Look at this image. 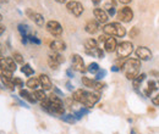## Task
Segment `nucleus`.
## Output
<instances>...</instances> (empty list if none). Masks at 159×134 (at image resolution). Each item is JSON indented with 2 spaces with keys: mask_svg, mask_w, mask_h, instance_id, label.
Instances as JSON below:
<instances>
[{
  "mask_svg": "<svg viewBox=\"0 0 159 134\" xmlns=\"http://www.w3.org/2000/svg\"><path fill=\"white\" fill-rule=\"evenodd\" d=\"M121 70L124 71V75L127 79L134 80L136 77L139 75V70H141V60L137 58H127L124 63Z\"/></svg>",
  "mask_w": 159,
  "mask_h": 134,
  "instance_id": "1",
  "label": "nucleus"
},
{
  "mask_svg": "<svg viewBox=\"0 0 159 134\" xmlns=\"http://www.w3.org/2000/svg\"><path fill=\"white\" fill-rule=\"evenodd\" d=\"M103 32L107 36L110 37H119L122 38L126 36V29L124 28L122 24H120L119 22H111V23H107L103 27Z\"/></svg>",
  "mask_w": 159,
  "mask_h": 134,
  "instance_id": "2",
  "label": "nucleus"
},
{
  "mask_svg": "<svg viewBox=\"0 0 159 134\" xmlns=\"http://www.w3.org/2000/svg\"><path fill=\"white\" fill-rule=\"evenodd\" d=\"M134 51V44L131 41H122L116 48V55L119 58H129Z\"/></svg>",
  "mask_w": 159,
  "mask_h": 134,
  "instance_id": "3",
  "label": "nucleus"
},
{
  "mask_svg": "<svg viewBox=\"0 0 159 134\" xmlns=\"http://www.w3.org/2000/svg\"><path fill=\"white\" fill-rule=\"evenodd\" d=\"M66 9L67 11L74 15L75 17H80L82 14H83V5L80 2V1H76V0H71V1H67L66 2Z\"/></svg>",
  "mask_w": 159,
  "mask_h": 134,
  "instance_id": "4",
  "label": "nucleus"
},
{
  "mask_svg": "<svg viewBox=\"0 0 159 134\" xmlns=\"http://www.w3.org/2000/svg\"><path fill=\"white\" fill-rule=\"evenodd\" d=\"M116 15H118L119 21L124 22V23H129L134 19V11L130 6H122L121 9H119Z\"/></svg>",
  "mask_w": 159,
  "mask_h": 134,
  "instance_id": "5",
  "label": "nucleus"
},
{
  "mask_svg": "<svg viewBox=\"0 0 159 134\" xmlns=\"http://www.w3.org/2000/svg\"><path fill=\"white\" fill-rule=\"evenodd\" d=\"M71 68L75 70V71H77V72H81V73H83V72L87 71L86 65H84V61H83V58H82L81 55L74 54L71 56Z\"/></svg>",
  "mask_w": 159,
  "mask_h": 134,
  "instance_id": "6",
  "label": "nucleus"
},
{
  "mask_svg": "<svg viewBox=\"0 0 159 134\" xmlns=\"http://www.w3.org/2000/svg\"><path fill=\"white\" fill-rule=\"evenodd\" d=\"M47 31L54 36V37H60L62 34V27L58 21H48L47 22Z\"/></svg>",
  "mask_w": 159,
  "mask_h": 134,
  "instance_id": "7",
  "label": "nucleus"
},
{
  "mask_svg": "<svg viewBox=\"0 0 159 134\" xmlns=\"http://www.w3.org/2000/svg\"><path fill=\"white\" fill-rule=\"evenodd\" d=\"M135 54H136V58L142 61H149L152 58V51L147 46H139Z\"/></svg>",
  "mask_w": 159,
  "mask_h": 134,
  "instance_id": "8",
  "label": "nucleus"
},
{
  "mask_svg": "<svg viewBox=\"0 0 159 134\" xmlns=\"http://www.w3.org/2000/svg\"><path fill=\"white\" fill-rule=\"evenodd\" d=\"M26 15L28 16V19H31L37 26H44V23H45V19L43 17V15H40L39 12H34L33 10H31V9H27L26 10Z\"/></svg>",
  "mask_w": 159,
  "mask_h": 134,
  "instance_id": "9",
  "label": "nucleus"
},
{
  "mask_svg": "<svg viewBox=\"0 0 159 134\" xmlns=\"http://www.w3.org/2000/svg\"><path fill=\"white\" fill-rule=\"evenodd\" d=\"M93 15H94V19L98 23L102 24H107L108 19H109V15L107 14V11L104 9H100V7H96L93 10Z\"/></svg>",
  "mask_w": 159,
  "mask_h": 134,
  "instance_id": "10",
  "label": "nucleus"
},
{
  "mask_svg": "<svg viewBox=\"0 0 159 134\" xmlns=\"http://www.w3.org/2000/svg\"><path fill=\"white\" fill-rule=\"evenodd\" d=\"M100 99V95L98 93H92V92H87V95H86V101H84V106H87L88 109L93 107Z\"/></svg>",
  "mask_w": 159,
  "mask_h": 134,
  "instance_id": "11",
  "label": "nucleus"
},
{
  "mask_svg": "<svg viewBox=\"0 0 159 134\" xmlns=\"http://www.w3.org/2000/svg\"><path fill=\"white\" fill-rule=\"evenodd\" d=\"M16 62L15 60L12 58H0V66L1 68H5V70H9L11 72H15L16 71Z\"/></svg>",
  "mask_w": 159,
  "mask_h": 134,
  "instance_id": "12",
  "label": "nucleus"
},
{
  "mask_svg": "<svg viewBox=\"0 0 159 134\" xmlns=\"http://www.w3.org/2000/svg\"><path fill=\"white\" fill-rule=\"evenodd\" d=\"M118 41H116V39L114 38V37H108L107 39V41L104 43V50L107 51V53H114V51H116V48H118Z\"/></svg>",
  "mask_w": 159,
  "mask_h": 134,
  "instance_id": "13",
  "label": "nucleus"
},
{
  "mask_svg": "<svg viewBox=\"0 0 159 134\" xmlns=\"http://www.w3.org/2000/svg\"><path fill=\"white\" fill-rule=\"evenodd\" d=\"M84 31L88 33V34H96L98 31H99V23L96 21V19H91L86 23L84 26Z\"/></svg>",
  "mask_w": 159,
  "mask_h": 134,
  "instance_id": "14",
  "label": "nucleus"
},
{
  "mask_svg": "<svg viewBox=\"0 0 159 134\" xmlns=\"http://www.w3.org/2000/svg\"><path fill=\"white\" fill-rule=\"evenodd\" d=\"M49 46H50L52 51H55V53H61V51L66 50V44H65V41H62L61 39H55V40H53Z\"/></svg>",
  "mask_w": 159,
  "mask_h": 134,
  "instance_id": "15",
  "label": "nucleus"
},
{
  "mask_svg": "<svg viewBox=\"0 0 159 134\" xmlns=\"http://www.w3.org/2000/svg\"><path fill=\"white\" fill-rule=\"evenodd\" d=\"M86 95H87V90H84V89H77V90L74 92L72 99H74V101H77L80 104H84Z\"/></svg>",
  "mask_w": 159,
  "mask_h": 134,
  "instance_id": "16",
  "label": "nucleus"
},
{
  "mask_svg": "<svg viewBox=\"0 0 159 134\" xmlns=\"http://www.w3.org/2000/svg\"><path fill=\"white\" fill-rule=\"evenodd\" d=\"M39 82H40V87L43 88V90H50L52 87H53L50 78L47 76V75H44V73H42L39 76Z\"/></svg>",
  "mask_w": 159,
  "mask_h": 134,
  "instance_id": "17",
  "label": "nucleus"
},
{
  "mask_svg": "<svg viewBox=\"0 0 159 134\" xmlns=\"http://www.w3.org/2000/svg\"><path fill=\"white\" fill-rule=\"evenodd\" d=\"M20 96L22 97V99L27 100L28 102H31V104L37 102V100H36V97L33 96V94H31L30 92H27V90H25V89H21L20 90Z\"/></svg>",
  "mask_w": 159,
  "mask_h": 134,
  "instance_id": "18",
  "label": "nucleus"
},
{
  "mask_svg": "<svg viewBox=\"0 0 159 134\" xmlns=\"http://www.w3.org/2000/svg\"><path fill=\"white\" fill-rule=\"evenodd\" d=\"M27 87L30 88V89H33V90H37L38 89V87H40V82H39V78H36V77H33V78H30L28 80H27Z\"/></svg>",
  "mask_w": 159,
  "mask_h": 134,
  "instance_id": "19",
  "label": "nucleus"
},
{
  "mask_svg": "<svg viewBox=\"0 0 159 134\" xmlns=\"http://www.w3.org/2000/svg\"><path fill=\"white\" fill-rule=\"evenodd\" d=\"M96 48H98V41H97V40L91 38V39H87V40L84 41V49H86V51L93 50V49H96Z\"/></svg>",
  "mask_w": 159,
  "mask_h": 134,
  "instance_id": "20",
  "label": "nucleus"
},
{
  "mask_svg": "<svg viewBox=\"0 0 159 134\" xmlns=\"http://www.w3.org/2000/svg\"><path fill=\"white\" fill-rule=\"evenodd\" d=\"M146 77H147V75H146V73H141V75H139V76L136 77L134 80H132V85H134V88H135L136 90H139V88L141 87L142 82L146 79Z\"/></svg>",
  "mask_w": 159,
  "mask_h": 134,
  "instance_id": "21",
  "label": "nucleus"
},
{
  "mask_svg": "<svg viewBox=\"0 0 159 134\" xmlns=\"http://www.w3.org/2000/svg\"><path fill=\"white\" fill-rule=\"evenodd\" d=\"M158 89V87H157V83L154 82V80H148V87H147V89H146V95L147 96H151L152 95V93L153 92H156Z\"/></svg>",
  "mask_w": 159,
  "mask_h": 134,
  "instance_id": "22",
  "label": "nucleus"
},
{
  "mask_svg": "<svg viewBox=\"0 0 159 134\" xmlns=\"http://www.w3.org/2000/svg\"><path fill=\"white\" fill-rule=\"evenodd\" d=\"M0 79H1L2 84H4L5 87H7L10 90H14V89H15V84H14V82H12L11 78H6V77H4L2 75H0Z\"/></svg>",
  "mask_w": 159,
  "mask_h": 134,
  "instance_id": "23",
  "label": "nucleus"
},
{
  "mask_svg": "<svg viewBox=\"0 0 159 134\" xmlns=\"http://www.w3.org/2000/svg\"><path fill=\"white\" fill-rule=\"evenodd\" d=\"M21 71H22L23 75H26L27 77H31L33 73H34V70L31 67L30 63H23V66L21 67Z\"/></svg>",
  "mask_w": 159,
  "mask_h": 134,
  "instance_id": "24",
  "label": "nucleus"
},
{
  "mask_svg": "<svg viewBox=\"0 0 159 134\" xmlns=\"http://www.w3.org/2000/svg\"><path fill=\"white\" fill-rule=\"evenodd\" d=\"M88 55H92L94 58H104V51L100 49V48H96L93 50H89V51H86Z\"/></svg>",
  "mask_w": 159,
  "mask_h": 134,
  "instance_id": "25",
  "label": "nucleus"
},
{
  "mask_svg": "<svg viewBox=\"0 0 159 134\" xmlns=\"http://www.w3.org/2000/svg\"><path fill=\"white\" fill-rule=\"evenodd\" d=\"M33 96L36 97L37 101H43V100L48 99V96L45 95V90H43V89H37V90H34Z\"/></svg>",
  "mask_w": 159,
  "mask_h": 134,
  "instance_id": "26",
  "label": "nucleus"
},
{
  "mask_svg": "<svg viewBox=\"0 0 159 134\" xmlns=\"http://www.w3.org/2000/svg\"><path fill=\"white\" fill-rule=\"evenodd\" d=\"M17 28H19V32H20L21 37H27L30 34V27L26 23H20L17 26Z\"/></svg>",
  "mask_w": 159,
  "mask_h": 134,
  "instance_id": "27",
  "label": "nucleus"
},
{
  "mask_svg": "<svg viewBox=\"0 0 159 134\" xmlns=\"http://www.w3.org/2000/svg\"><path fill=\"white\" fill-rule=\"evenodd\" d=\"M82 83H83L84 87L93 89V88H94V84H96V79H91V78L84 76V77H82Z\"/></svg>",
  "mask_w": 159,
  "mask_h": 134,
  "instance_id": "28",
  "label": "nucleus"
},
{
  "mask_svg": "<svg viewBox=\"0 0 159 134\" xmlns=\"http://www.w3.org/2000/svg\"><path fill=\"white\" fill-rule=\"evenodd\" d=\"M60 119L61 121H64V122H66V123H70V124H74L77 119L75 118V116L71 115V114H67V115H62L60 117Z\"/></svg>",
  "mask_w": 159,
  "mask_h": 134,
  "instance_id": "29",
  "label": "nucleus"
},
{
  "mask_svg": "<svg viewBox=\"0 0 159 134\" xmlns=\"http://www.w3.org/2000/svg\"><path fill=\"white\" fill-rule=\"evenodd\" d=\"M87 114H89V110H88L87 107H82V109H80L79 111H75L74 116H75V118H76L77 121H80V119H81L83 116L87 115Z\"/></svg>",
  "mask_w": 159,
  "mask_h": 134,
  "instance_id": "30",
  "label": "nucleus"
},
{
  "mask_svg": "<svg viewBox=\"0 0 159 134\" xmlns=\"http://www.w3.org/2000/svg\"><path fill=\"white\" fill-rule=\"evenodd\" d=\"M104 10L107 11V14H108L109 16H114V15L116 14V9H115L114 4H113V5H111V4H105Z\"/></svg>",
  "mask_w": 159,
  "mask_h": 134,
  "instance_id": "31",
  "label": "nucleus"
},
{
  "mask_svg": "<svg viewBox=\"0 0 159 134\" xmlns=\"http://www.w3.org/2000/svg\"><path fill=\"white\" fill-rule=\"evenodd\" d=\"M100 68H99V65L97 63V62H92V63H89L88 65V67H87V71L88 72H91V73H97L98 71H99Z\"/></svg>",
  "mask_w": 159,
  "mask_h": 134,
  "instance_id": "32",
  "label": "nucleus"
},
{
  "mask_svg": "<svg viewBox=\"0 0 159 134\" xmlns=\"http://www.w3.org/2000/svg\"><path fill=\"white\" fill-rule=\"evenodd\" d=\"M49 56H50V58H53L55 61H58L59 63H62V62L65 61L64 56H62L60 53H55V51H53V53H50V54H49Z\"/></svg>",
  "mask_w": 159,
  "mask_h": 134,
  "instance_id": "33",
  "label": "nucleus"
},
{
  "mask_svg": "<svg viewBox=\"0 0 159 134\" xmlns=\"http://www.w3.org/2000/svg\"><path fill=\"white\" fill-rule=\"evenodd\" d=\"M48 65H49V67L52 68V70H58V67H59V62L58 61H55L53 58H50V56H48Z\"/></svg>",
  "mask_w": 159,
  "mask_h": 134,
  "instance_id": "34",
  "label": "nucleus"
},
{
  "mask_svg": "<svg viewBox=\"0 0 159 134\" xmlns=\"http://www.w3.org/2000/svg\"><path fill=\"white\" fill-rule=\"evenodd\" d=\"M12 97H14V100H15V101H16V102H17V104H19L20 106H22V107H25V109H30L28 104H27V102H25V101H23L22 99H20L19 96H15V95H14Z\"/></svg>",
  "mask_w": 159,
  "mask_h": 134,
  "instance_id": "35",
  "label": "nucleus"
},
{
  "mask_svg": "<svg viewBox=\"0 0 159 134\" xmlns=\"http://www.w3.org/2000/svg\"><path fill=\"white\" fill-rule=\"evenodd\" d=\"M12 58L15 60V62H16V63H22V65H23V56L21 55L20 53H14Z\"/></svg>",
  "mask_w": 159,
  "mask_h": 134,
  "instance_id": "36",
  "label": "nucleus"
},
{
  "mask_svg": "<svg viewBox=\"0 0 159 134\" xmlns=\"http://www.w3.org/2000/svg\"><path fill=\"white\" fill-rule=\"evenodd\" d=\"M28 37V41L30 43H33V44H37V45H40V39H38L37 37H34V36H32V34H28L27 36Z\"/></svg>",
  "mask_w": 159,
  "mask_h": 134,
  "instance_id": "37",
  "label": "nucleus"
},
{
  "mask_svg": "<svg viewBox=\"0 0 159 134\" xmlns=\"http://www.w3.org/2000/svg\"><path fill=\"white\" fill-rule=\"evenodd\" d=\"M12 82H14V84H15V87H19V88H22L23 87V80L19 78V77H14L12 78Z\"/></svg>",
  "mask_w": 159,
  "mask_h": 134,
  "instance_id": "38",
  "label": "nucleus"
},
{
  "mask_svg": "<svg viewBox=\"0 0 159 134\" xmlns=\"http://www.w3.org/2000/svg\"><path fill=\"white\" fill-rule=\"evenodd\" d=\"M105 76H107V71H105V70H99V71L96 73V79H97V80H100V79H103Z\"/></svg>",
  "mask_w": 159,
  "mask_h": 134,
  "instance_id": "39",
  "label": "nucleus"
},
{
  "mask_svg": "<svg viewBox=\"0 0 159 134\" xmlns=\"http://www.w3.org/2000/svg\"><path fill=\"white\" fill-rule=\"evenodd\" d=\"M0 70H1V75H2L4 77H6V78H11V79L14 78V77H12V72H11V71L5 70V68H0Z\"/></svg>",
  "mask_w": 159,
  "mask_h": 134,
  "instance_id": "40",
  "label": "nucleus"
},
{
  "mask_svg": "<svg viewBox=\"0 0 159 134\" xmlns=\"http://www.w3.org/2000/svg\"><path fill=\"white\" fill-rule=\"evenodd\" d=\"M137 34H139V28H132L131 29V32H130V37L131 38H135V37H137Z\"/></svg>",
  "mask_w": 159,
  "mask_h": 134,
  "instance_id": "41",
  "label": "nucleus"
},
{
  "mask_svg": "<svg viewBox=\"0 0 159 134\" xmlns=\"http://www.w3.org/2000/svg\"><path fill=\"white\" fill-rule=\"evenodd\" d=\"M107 39H108V36H107V34H103V36H100L99 38H98L97 41H98L99 44H103V45H104V43L107 41Z\"/></svg>",
  "mask_w": 159,
  "mask_h": 134,
  "instance_id": "42",
  "label": "nucleus"
},
{
  "mask_svg": "<svg viewBox=\"0 0 159 134\" xmlns=\"http://www.w3.org/2000/svg\"><path fill=\"white\" fill-rule=\"evenodd\" d=\"M152 101H153V104H154L156 106H159V94L154 96V97L152 99Z\"/></svg>",
  "mask_w": 159,
  "mask_h": 134,
  "instance_id": "43",
  "label": "nucleus"
},
{
  "mask_svg": "<svg viewBox=\"0 0 159 134\" xmlns=\"http://www.w3.org/2000/svg\"><path fill=\"white\" fill-rule=\"evenodd\" d=\"M66 75L69 78H74V72H72V68H69V70H66Z\"/></svg>",
  "mask_w": 159,
  "mask_h": 134,
  "instance_id": "44",
  "label": "nucleus"
},
{
  "mask_svg": "<svg viewBox=\"0 0 159 134\" xmlns=\"http://www.w3.org/2000/svg\"><path fill=\"white\" fill-rule=\"evenodd\" d=\"M54 93H55V94H58L59 96H64V93H62L60 89H58L57 87H54Z\"/></svg>",
  "mask_w": 159,
  "mask_h": 134,
  "instance_id": "45",
  "label": "nucleus"
},
{
  "mask_svg": "<svg viewBox=\"0 0 159 134\" xmlns=\"http://www.w3.org/2000/svg\"><path fill=\"white\" fill-rule=\"evenodd\" d=\"M66 88H67V90H70V92H72V90H74V87H72V84H71L70 82H67V83H66Z\"/></svg>",
  "mask_w": 159,
  "mask_h": 134,
  "instance_id": "46",
  "label": "nucleus"
},
{
  "mask_svg": "<svg viewBox=\"0 0 159 134\" xmlns=\"http://www.w3.org/2000/svg\"><path fill=\"white\" fill-rule=\"evenodd\" d=\"M120 70H121V68H120L119 66H113V67H111V72H119Z\"/></svg>",
  "mask_w": 159,
  "mask_h": 134,
  "instance_id": "47",
  "label": "nucleus"
},
{
  "mask_svg": "<svg viewBox=\"0 0 159 134\" xmlns=\"http://www.w3.org/2000/svg\"><path fill=\"white\" fill-rule=\"evenodd\" d=\"M121 4H124V5H127V4H130L132 0H119Z\"/></svg>",
  "mask_w": 159,
  "mask_h": 134,
  "instance_id": "48",
  "label": "nucleus"
},
{
  "mask_svg": "<svg viewBox=\"0 0 159 134\" xmlns=\"http://www.w3.org/2000/svg\"><path fill=\"white\" fill-rule=\"evenodd\" d=\"M4 32H5V26H1V24H0V36H1Z\"/></svg>",
  "mask_w": 159,
  "mask_h": 134,
  "instance_id": "49",
  "label": "nucleus"
},
{
  "mask_svg": "<svg viewBox=\"0 0 159 134\" xmlns=\"http://www.w3.org/2000/svg\"><path fill=\"white\" fill-rule=\"evenodd\" d=\"M100 1H102V0H92V2H93L94 5H98Z\"/></svg>",
  "mask_w": 159,
  "mask_h": 134,
  "instance_id": "50",
  "label": "nucleus"
},
{
  "mask_svg": "<svg viewBox=\"0 0 159 134\" xmlns=\"http://www.w3.org/2000/svg\"><path fill=\"white\" fill-rule=\"evenodd\" d=\"M57 2H60V4H65L66 2V0H55Z\"/></svg>",
  "mask_w": 159,
  "mask_h": 134,
  "instance_id": "51",
  "label": "nucleus"
},
{
  "mask_svg": "<svg viewBox=\"0 0 159 134\" xmlns=\"http://www.w3.org/2000/svg\"><path fill=\"white\" fill-rule=\"evenodd\" d=\"M9 0H0V2H7Z\"/></svg>",
  "mask_w": 159,
  "mask_h": 134,
  "instance_id": "52",
  "label": "nucleus"
},
{
  "mask_svg": "<svg viewBox=\"0 0 159 134\" xmlns=\"http://www.w3.org/2000/svg\"><path fill=\"white\" fill-rule=\"evenodd\" d=\"M1 19H2V16H1V14H0V21H1Z\"/></svg>",
  "mask_w": 159,
  "mask_h": 134,
  "instance_id": "53",
  "label": "nucleus"
},
{
  "mask_svg": "<svg viewBox=\"0 0 159 134\" xmlns=\"http://www.w3.org/2000/svg\"><path fill=\"white\" fill-rule=\"evenodd\" d=\"M158 84H159V82H158Z\"/></svg>",
  "mask_w": 159,
  "mask_h": 134,
  "instance_id": "54",
  "label": "nucleus"
}]
</instances>
